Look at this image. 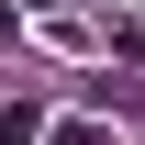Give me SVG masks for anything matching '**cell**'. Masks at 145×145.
<instances>
[{"label":"cell","instance_id":"cell-1","mask_svg":"<svg viewBox=\"0 0 145 145\" xmlns=\"http://www.w3.org/2000/svg\"><path fill=\"white\" fill-rule=\"evenodd\" d=\"M0 145H45V112L34 101H0Z\"/></svg>","mask_w":145,"mask_h":145},{"label":"cell","instance_id":"cell-2","mask_svg":"<svg viewBox=\"0 0 145 145\" xmlns=\"http://www.w3.org/2000/svg\"><path fill=\"white\" fill-rule=\"evenodd\" d=\"M56 145H112V134H101V123H67V134H56Z\"/></svg>","mask_w":145,"mask_h":145}]
</instances>
